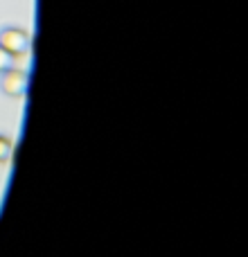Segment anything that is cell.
<instances>
[{
	"instance_id": "1",
	"label": "cell",
	"mask_w": 248,
	"mask_h": 257,
	"mask_svg": "<svg viewBox=\"0 0 248 257\" xmlns=\"http://www.w3.org/2000/svg\"><path fill=\"white\" fill-rule=\"evenodd\" d=\"M0 48L7 50L12 57H25L32 48V36L23 27L5 25L0 27Z\"/></svg>"
},
{
	"instance_id": "3",
	"label": "cell",
	"mask_w": 248,
	"mask_h": 257,
	"mask_svg": "<svg viewBox=\"0 0 248 257\" xmlns=\"http://www.w3.org/2000/svg\"><path fill=\"white\" fill-rule=\"evenodd\" d=\"M14 156V142L9 136H5V133H0V165L9 163Z\"/></svg>"
},
{
	"instance_id": "4",
	"label": "cell",
	"mask_w": 248,
	"mask_h": 257,
	"mask_svg": "<svg viewBox=\"0 0 248 257\" xmlns=\"http://www.w3.org/2000/svg\"><path fill=\"white\" fill-rule=\"evenodd\" d=\"M14 61H16V57H12L7 50L0 48V72H5V70H9V68H14Z\"/></svg>"
},
{
	"instance_id": "2",
	"label": "cell",
	"mask_w": 248,
	"mask_h": 257,
	"mask_svg": "<svg viewBox=\"0 0 248 257\" xmlns=\"http://www.w3.org/2000/svg\"><path fill=\"white\" fill-rule=\"evenodd\" d=\"M27 86H30V75H27L23 68H9V70L0 72V93L5 97L12 99H21L25 97Z\"/></svg>"
}]
</instances>
